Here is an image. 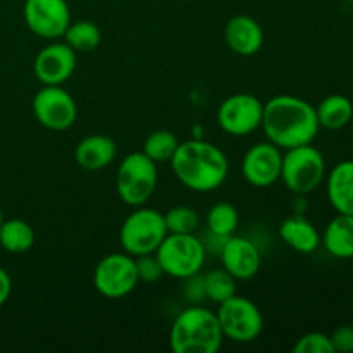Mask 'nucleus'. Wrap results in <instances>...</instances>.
Returning a JSON list of instances; mask_svg holds the SVG:
<instances>
[{
    "mask_svg": "<svg viewBox=\"0 0 353 353\" xmlns=\"http://www.w3.org/2000/svg\"><path fill=\"white\" fill-rule=\"evenodd\" d=\"M261 128L265 138L281 150L312 143L321 130L316 107L293 95H276L268 100Z\"/></svg>",
    "mask_w": 353,
    "mask_h": 353,
    "instance_id": "obj_1",
    "label": "nucleus"
},
{
    "mask_svg": "<svg viewBox=\"0 0 353 353\" xmlns=\"http://www.w3.org/2000/svg\"><path fill=\"white\" fill-rule=\"evenodd\" d=\"M172 172L192 192H214L228 178L230 162L210 141L190 140L178 145L171 161Z\"/></svg>",
    "mask_w": 353,
    "mask_h": 353,
    "instance_id": "obj_2",
    "label": "nucleus"
},
{
    "mask_svg": "<svg viewBox=\"0 0 353 353\" xmlns=\"http://www.w3.org/2000/svg\"><path fill=\"white\" fill-rule=\"evenodd\" d=\"M223 341L216 312L200 305L181 310L169 331V347L174 353H216Z\"/></svg>",
    "mask_w": 353,
    "mask_h": 353,
    "instance_id": "obj_3",
    "label": "nucleus"
},
{
    "mask_svg": "<svg viewBox=\"0 0 353 353\" xmlns=\"http://www.w3.org/2000/svg\"><path fill=\"white\" fill-rule=\"evenodd\" d=\"M326 161L312 143L288 148L283 154L281 179L290 192L309 195L326 179Z\"/></svg>",
    "mask_w": 353,
    "mask_h": 353,
    "instance_id": "obj_4",
    "label": "nucleus"
},
{
    "mask_svg": "<svg viewBox=\"0 0 353 353\" xmlns=\"http://www.w3.org/2000/svg\"><path fill=\"white\" fill-rule=\"evenodd\" d=\"M165 236H168V228H165L164 214L141 205L124 219L119 230L121 247L133 257L155 254Z\"/></svg>",
    "mask_w": 353,
    "mask_h": 353,
    "instance_id": "obj_5",
    "label": "nucleus"
},
{
    "mask_svg": "<svg viewBox=\"0 0 353 353\" xmlns=\"http://www.w3.org/2000/svg\"><path fill=\"white\" fill-rule=\"evenodd\" d=\"M157 179V164L143 152H133L121 161L117 169V195L128 205L140 207L154 195Z\"/></svg>",
    "mask_w": 353,
    "mask_h": 353,
    "instance_id": "obj_6",
    "label": "nucleus"
},
{
    "mask_svg": "<svg viewBox=\"0 0 353 353\" xmlns=\"http://www.w3.org/2000/svg\"><path fill=\"white\" fill-rule=\"evenodd\" d=\"M164 274L176 279H186L202 271L205 262V248L195 234L168 233L155 250Z\"/></svg>",
    "mask_w": 353,
    "mask_h": 353,
    "instance_id": "obj_7",
    "label": "nucleus"
},
{
    "mask_svg": "<svg viewBox=\"0 0 353 353\" xmlns=\"http://www.w3.org/2000/svg\"><path fill=\"white\" fill-rule=\"evenodd\" d=\"M224 338L234 343H252L264 330V317L261 309L245 296L233 295L219 303L216 312Z\"/></svg>",
    "mask_w": 353,
    "mask_h": 353,
    "instance_id": "obj_8",
    "label": "nucleus"
},
{
    "mask_svg": "<svg viewBox=\"0 0 353 353\" xmlns=\"http://www.w3.org/2000/svg\"><path fill=\"white\" fill-rule=\"evenodd\" d=\"M137 262L130 254H109L93 271V286L102 296L110 300L124 299L138 286Z\"/></svg>",
    "mask_w": 353,
    "mask_h": 353,
    "instance_id": "obj_9",
    "label": "nucleus"
},
{
    "mask_svg": "<svg viewBox=\"0 0 353 353\" xmlns=\"http://www.w3.org/2000/svg\"><path fill=\"white\" fill-rule=\"evenodd\" d=\"M264 102L252 93H234L217 109V123L231 137H247L262 124Z\"/></svg>",
    "mask_w": 353,
    "mask_h": 353,
    "instance_id": "obj_10",
    "label": "nucleus"
},
{
    "mask_svg": "<svg viewBox=\"0 0 353 353\" xmlns=\"http://www.w3.org/2000/svg\"><path fill=\"white\" fill-rule=\"evenodd\" d=\"M33 114L38 123L52 131H65L78 117V105L62 86H43L33 97Z\"/></svg>",
    "mask_w": 353,
    "mask_h": 353,
    "instance_id": "obj_11",
    "label": "nucleus"
},
{
    "mask_svg": "<svg viewBox=\"0 0 353 353\" xmlns=\"http://www.w3.org/2000/svg\"><path fill=\"white\" fill-rule=\"evenodd\" d=\"M24 21L37 37L57 40L71 24V10L65 0H26Z\"/></svg>",
    "mask_w": 353,
    "mask_h": 353,
    "instance_id": "obj_12",
    "label": "nucleus"
},
{
    "mask_svg": "<svg viewBox=\"0 0 353 353\" xmlns=\"http://www.w3.org/2000/svg\"><path fill=\"white\" fill-rule=\"evenodd\" d=\"M281 148L268 140L248 148L241 161V174L248 185L255 188H268L281 179Z\"/></svg>",
    "mask_w": 353,
    "mask_h": 353,
    "instance_id": "obj_13",
    "label": "nucleus"
},
{
    "mask_svg": "<svg viewBox=\"0 0 353 353\" xmlns=\"http://www.w3.org/2000/svg\"><path fill=\"white\" fill-rule=\"evenodd\" d=\"M76 55L78 54L65 41L47 45L34 59V76L43 86H62L74 72L78 61Z\"/></svg>",
    "mask_w": 353,
    "mask_h": 353,
    "instance_id": "obj_14",
    "label": "nucleus"
},
{
    "mask_svg": "<svg viewBox=\"0 0 353 353\" xmlns=\"http://www.w3.org/2000/svg\"><path fill=\"white\" fill-rule=\"evenodd\" d=\"M221 262L223 268L234 279H250L261 269V252L250 240L241 236L224 238L221 248Z\"/></svg>",
    "mask_w": 353,
    "mask_h": 353,
    "instance_id": "obj_15",
    "label": "nucleus"
},
{
    "mask_svg": "<svg viewBox=\"0 0 353 353\" xmlns=\"http://www.w3.org/2000/svg\"><path fill=\"white\" fill-rule=\"evenodd\" d=\"M224 40L231 52L243 55V57H250V55L259 54L264 45V30L257 19L240 14V16L231 17L226 23Z\"/></svg>",
    "mask_w": 353,
    "mask_h": 353,
    "instance_id": "obj_16",
    "label": "nucleus"
},
{
    "mask_svg": "<svg viewBox=\"0 0 353 353\" xmlns=\"http://www.w3.org/2000/svg\"><path fill=\"white\" fill-rule=\"evenodd\" d=\"M116 141L107 134H90L74 148V161L85 171H99L112 164L116 159Z\"/></svg>",
    "mask_w": 353,
    "mask_h": 353,
    "instance_id": "obj_17",
    "label": "nucleus"
},
{
    "mask_svg": "<svg viewBox=\"0 0 353 353\" xmlns=\"http://www.w3.org/2000/svg\"><path fill=\"white\" fill-rule=\"evenodd\" d=\"M326 193L338 214L353 216V161H341L326 174Z\"/></svg>",
    "mask_w": 353,
    "mask_h": 353,
    "instance_id": "obj_18",
    "label": "nucleus"
},
{
    "mask_svg": "<svg viewBox=\"0 0 353 353\" xmlns=\"http://www.w3.org/2000/svg\"><path fill=\"white\" fill-rule=\"evenodd\" d=\"M321 243L327 254L340 261L353 259V216L338 214L321 234Z\"/></svg>",
    "mask_w": 353,
    "mask_h": 353,
    "instance_id": "obj_19",
    "label": "nucleus"
},
{
    "mask_svg": "<svg viewBox=\"0 0 353 353\" xmlns=\"http://www.w3.org/2000/svg\"><path fill=\"white\" fill-rule=\"evenodd\" d=\"M279 236L290 248L300 254H312L321 247V233L303 216H292L283 221Z\"/></svg>",
    "mask_w": 353,
    "mask_h": 353,
    "instance_id": "obj_20",
    "label": "nucleus"
},
{
    "mask_svg": "<svg viewBox=\"0 0 353 353\" xmlns=\"http://www.w3.org/2000/svg\"><path fill=\"white\" fill-rule=\"evenodd\" d=\"M316 114L321 128L331 131L341 130L352 123L353 102L341 93H333L321 100L319 105L316 107Z\"/></svg>",
    "mask_w": 353,
    "mask_h": 353,
    "instance_id": "obj_21",
    "label": "nucleus"
},
{
    "mask_svg": "<svg viewBox=\"0 0 353 353\" xmlns=\"http://www.w3.org/2000/svg\"><path fill=\"white\" fill-rule=\"evenodd\" d=\"M34 245V231L26 221L9 219L0 224V247L10 254H24Z\"/></svg>",
    "mask_w": 353,
    "mask_h": 353,
    "instance_id": "obj_22",
    "label": "nucleus"
},
{
    "mask_svg": "<svg viewBox=\"0 0 353 353\" xmlns=\"http://www.w3.org/2000/svg\"><path fill=\"white\" fill-rule=\"evenodd\" d=\"M64 40L76 54H86V52L95 50L102 40L99 26L92 21H74L68 26L64 33Z\"/></svg>",
    "mask_w": 353,
    "mask_h": 353,
    "instance_id": "obj_23",
    "label": "nucleus"
},
{
    "mask_svg": "<svg viewBox=\"0 0 353 353\" xmlns=\"http://www.w3.org/2000/svg\"><path fill=\"white\" fill-rule=\"evenodd\" d=\"M202 285L205 299L216 305L236 295V279L224 268L212 269L205 276H202Z\"/></svg>",
    "mask_w": 353,
    "mask_h": 353,
    "instance_id": "obj_24",
    "label": "nucleus"
},
{
    "mask_svg": "<svg viewBox=\"0 0 353 353\" xmlns=\"http://www.w3.org/2000/svg\"><path fill=\"white\" fill-rule=\"evenodd\" d=\"M240 216L236 207L228 202H219L207 212V228L217 238H228L236 231Z\"/></svg>",
    "mask_w": 353,
    "mask_h": 353,
    "instance_id": "obj_25",
    "label": "nucleus"
},
{
    "mask_svg": "<svg viewBox=\"0 0 353 353\" xmlns=\"http://www.w3.org/2000/svg\"><path fill=\"white\" fill-rule=\"evenodd\" d=\"M179 140L176 134L169 130H157L148 134L143 143V154L148 159L159 164V162H169L178 148Z\"/></svg>",
    "mask_w": 353,
    "mask_h": 353,
    "instance_id": "obj_26",
    "label": "nucleus"
},
{
    "mask_svg": "<svg viewBox=\"0 0 353 353\" xmlns=\"http://www.w3.org/2000/svg\"><path fill=\"white\" fill-rule=\"evenodd\" d=\"M164 221L168 233L174 234H195V231L200 226V217L196 210L186 205H178L169 209L164 214Z\"/></svg>",
    "mask_w": 353,
    "mask_h": 353,
    "instance_id": "obj_27",
    "label": "nucleus"
},
{
    "mask_svg": "<svg viewBox=\"0 0 353 353\" xmlns=\"http://www.w3.org/2000/svg\"><path fill=\"white\" fill-rule=\"evenodd\" d=\"M295 353H334L333 345H331L330 334L319 333V331H312L296 340Z\"/></svg>",
    "mask_w": 353,
    "mask_h": 353,
    "instance_id": "obj_28",
    "label": "nucleus"
},
{
    "mask_svg": "<svg viewBox=\"0 0 353 353\" xmlns=\"http://www.w3.org/2000/svg\"><path fill=\"white\" fill-rule=\"evenodd\" d=\"M134 262H137V272L140 283H148V285H152V283L159 281V279L162 278V274H164L161 262L155 257V254L134 257Z\"/></svg>",
    "mask_w": 353,
    "mask_h": 353,
    "instance_id": "obj_29",
    "label": "nucleus"
},
{
    "mask_svg": "<svg viewBox=\"0 0 353 353\" xmlns=\"http://www.w3.org/2000/svg\"><path fill=\"white\" fill-rule=\"evenodd\" d=\"M334 353H353V326L343 324L330 334Z\"/></svg>",
    "mask_w": 353,
    "mask_h": 353,
    "instance_id": "obj_30",
    "label": "nucleus"
},
{
    "mask_svg": "<svg viewBox=\"0 0 353 353\" xmlns=\"http://www.w3.org/2000/svg\"><path fill=\"white\" fill-rule=\"evenodd\" d=\"M10 293H12V279L6 269L0 268V307L10 299Z\"/></svg>",
    "mask_w": 353,
    "mask_h": 353,
    "instance_id": "obj_31",
    "label": "nucleus"
},
{
    "mask_svg": "<svg viewBox=\"0 0 353 353\" xmlns=\"http://www.w3.org/2000/svg\"><path fill=\"white\" fill-rule=\"evenodd\" d=\"M2 221H3V217H2V209H0V224H2Z\"/></svg>",
    "mask_w": 353,
    "mask_h": 353,
    "instance_id": "obj_32",
    "label": "nucleus"
}]
</instances>
